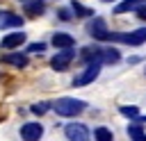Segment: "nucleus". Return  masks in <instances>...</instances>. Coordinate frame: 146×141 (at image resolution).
Returning a JSON list of instances; mask_svg holds the SVG:
<instances>
[{"label":"nucleus","mask_w":146,"mask_h":141,"mask_svg":"<svg viewBox=\"0 0 146 141\" xmlns=\"http://www.w3.org/2000/svg\"><path fill=\"white\" fill-rule=\"evenodd\" d=\"M52 107H55L57 116L71 118V116H78L80 111H84V109H87V102H84V100H78V98H59Z\"/></svg>","instance_id":"1"},{"label":"nucleus","mask_w":146,"mask_h":141,"mask_svg":"<svg viewBox=\"0 0 146 141\" xmlns=\"http://www.w3.org/2000/svg\"><path fill=\"white\" fill-rule=\"evenodd\" d=\"M107 41H121L128 45H141L146 43V27H137L132 32H110Z\"/></svg>","instance_id":"2"},{"label":"nucleus","mask_w":146,"mask_h":141,"mask_svg":"<svg viewBox=\"0 0 146 141\" xmlns=\"http://www.w3.org/2000/svg\"><path fill=\"white\" fill-rule=\"evenodd\" d=\"M73 59H75V50H73V48H66V50L57 52V55L50 59V68H52V70H66Z\"/></svg>","instance_id":"3"},{"label":"nucleus","mask_w":146,"mask_h":141,"mask_svg":"<svg viewBox=\"0 0 146 141\" xmlns=\"http://www.w3.org/2000/svg\"><path fill=\"white\" fill-rule=\"evenodd\" d=\"M100 61H94V64H89L87 66V70L84 73H80L75 80H73V86H87V84H91L96 77H98V73H100Z\"/></svg>","instance_id":"4"},{"label":"nucleus","mask_w":146,"mask_h":141,"mask_svg":"<svg viewBox=\"0 0 146 141\" xmlns=\"http://www.w3.org/2000/svg\"><path fill=\"white\" fill-rule=\"evenodd\" d=\"M64 134L68 141H89V130L82 123H68L64 127Z\"/></svg>","instance_id":"5"},{"label":"nucleus","mask_w":146,"mask_h":141,"mask_svg":"<svg viewBox=\"0 0 146 141\" xmlns=\"http://www.w3.org/2000/svg\"><path fill=\"white\" fill-rule=\"evenodd\" d=\"M87 30H89V34L94 36V41H107V39H110V30H107V25H105L103 18H94Z\"/></svg>","instance_id":"6"},{"label":"nucleus","mask_w":146,"mask_h":141,"mask_svg":"<svg viewBox=\"0 0 146 141\" xmlns=\"http://www.w3.org/2000/svg\"><path fill=\"white\" fill-rule=\"evenodd\" d=\"M41 136H43L41 123H25V125H21V139L23 141H39Z\"/></svg>","instance_id":"7"},{"label":"nucleus","mask_w":146,"mask_h":141,"mask_svg":"<svg viewBox=\"0 0 146 141\" xmlns=\"http://www.w3.org/2000/svg\"><path fill=\"white\" fill-rule=\"evenodd\" d=\"M98 61L100 64H116V61H121V55L116 48L103 45V48H98Z\"/></svg>","instance_id":"8"},{"label":"nucleus","mask_w":146,"mask_h":141,"mask_svg":"<svg viewBox=\"0 0 146 141\" xmlns=\"http://www.w3.org/2000/svg\"><path fill=\"white\" fill-rule=\"evenodd\" d=\"M23 25V18L14 11H0V30H7V27H21Z\"/></svg>","instance_id":"9"},{"label":"nucleus","mask_w":146,"mask_h":141,"mask_svg":"<svg viewBox=\"0 0 146 141\" xmlns=\"http://www.w3.org/2000/svg\"><path fill=\"white\" fill-rule=\"evenodd\" d=\"M50 41H52V45H55L57 50H59V48H62V50H66V48H73V43H75V39H73L68 32H55Z\"/></svg>","instance_id":"10"},{"label":"nucleus","mask_w":146,"mask_h":141,"mask_svg":"<svg viewBox=\"0 0 146 141\" xmlns=\"http://www.w3.org/2000/svg\"><path fill=\"white\" fill-rule=\"evenodd\" d=\"M23 41H25V34H23V32H14V34H7V36H2L0 45H2L5 50H14V48H18Z\"/></svg>","instance_id":"11"},{"label":"nucleus","mask_w":146,"mask_h":141,"mask_svg":"<svg viewBox=\"0 0 146 141\" xmlns=\"http://www.w3.org/2000/svg\"><path fill=\"white\" fill-rule=\"evenodd\" d=\"M144 0H123L121 5L114 7V14H125V11H137L139 7H144Z\"/></svg>","instance_id":"12"},{"label":"nucleus","mask_w":146,"mask_h":141,"mask_svg":"<svg viewBox=\"0 0 146 141\" xmlns=\"http://www.w3.org/2000/svg\"><path fill=\"white\" fill-rule=\"evenodd\" d=\"M80 59H82L84 64L98 61V45H87V48H82V50H80Z\"/></svg>","instance_id":"13"},{"label":"nucleus","mask_w":146,"mask_h":141,"mask_svg":"<svg viewBox=\"0 0 146 141\" xmlns=\"http://www.w3.org/2000/svg\"><path fill=\"white\" fill-rule=\"evenodd\" d=\"M2 61L11 64V66H16V68H23V66H27V57H25V55H21V52L5 55V57H2Z\"/></svg>","instance_id":"14"},{"label":"nucleus","mask_w":146,"mask_h":141,"mask_svg":"<svg viewBox=\"0 0 146 141\" xmlns=\"http://www.w3.org/2000/svg\"><path fill=\"white\" fill-rule=\"evenodd\" d=\"M23 7H25V11H27L30 16H41V14L46 11V5H43V0H34V2H25Z\"/></svg>","instance_id":"15"},{"label":"nucleus","mask_w":146,"mask_h":141,"mask_svg":"<svg viewBox=\"0 0 146 141\" xmlns=\"http://www.w3.org/2000/svg\"><path fill=\"white\" fill-rule=\"evenodd\" d=\"M71 11H73V16H80V18H84V16H91L94 11L89 9V7H84L82 2H71Z\"/></svg>","instance_id":"16"},{"label":"nucleus","mask_w":146,"mask_h":141,"mask_svg":"<svg viewBox=\"0 0 146 141\" xmlns=\"http://www.w3.org/2000/svg\"><path fill=\"white\" fill-rule=\"evenodd\" d=\"M94 139H96V141H112L114 136H112V130H110V127H103V125H100V127L94 130Z\"/></svg>","instance_id":"17"},{"label":"nucleus","mask_w":146,"mask_h":141,"mask_svg":"<svg viewBox=\"0 0 146 141\" xmlns=\"http://www.w3.org/2000/svg\"><path fill=\"white\" fill-rule=\"evenodd\" d=\"M119 111L128 118H139V107H135V105H121Z\"/></svg>","instance_id":"18"},{"label":"nucleus","mask_w":146,"mask_h":141,"mask_svg":"<svg viewBox=\"0 0 146 141\" xmlns=\"http://www.w3.org/2000/svg\"><path fill=\"white\" fill-rule=\"evenodd\" d=\"M128 136H130L132 141H139V139H144L146 134H144V127H141V125H128Z\"/></svg>","instance_id":"19"},{"label":"nucleus","mask_w":146,"mask_h":141,"mask_svg":"<svg viewBox=\"0 0 146 141\" xmlns=\"http://www.w3.org/2000/svg\"><path fill=\"white\" fill-rule=\"evenodd\" d=\"M48 109H50V102H34V105H32V114H36V116L46 114Z\"/></svg>","instance_id":"20"},{"label":"nucleus","mask_w":146,"mask_h":141,"mask_svg":"<svg viewBox=\"0 0 146 141\" xmlns=\"http://www.w3.org/2000/svg\"><path fill=\"white\" fill-rule=\"evenodd\" d=\"M46 50V43H32V45H27V52H43Z\"/></svg>","instance_id":"21"},{"label":"nucleus","mask_w":146,"mask_h":141,"mask_svg":"<svg viewBox=\"0 0 146 141\" xmlns=\"http://www.w3.org/2000/svg\"><path fill=\"white\" fill-rule=\"evenodd\" d=\"M137 16H139V18H141V20H146V5H144V7H139V9H137Z\"/></svg>","instance_id":"22"},{"label":"nucleus","mask_w":146,"mask_h":141,"mask_svg":"<svg viewBox=\"0 0 146 141\" xmlns=\"http://www.w3.org/2000/svg\"><path fill=\"white\" fill-rule=\"evenodd\" d=\"M59 18H64V20H68V18H71V14H68L66 9H62V11H59Z\"/></svg>","instance_id":"23"},{"label":"nucleus","mask_w":146,"mask_h":141,"mask_svg":"<svg viewBox=\"0 0 146 141\" xmlns=\"http://www.w3.org/2000/svg\"><path fill=\"white\" fill-rule=\"evenodd\" d=\"M21 2H32V0H21Z\"/></svg>","instance_id":"24"},{"label":"nucleus","mask_w":146,"mask_h":141,"mask_svg":"<svg viewBox=\"0 0 146 141\" xmlns=\"http://www.w3.org/2000/svg\"><path fill=\"white\" fill-rule=\"evenodd\" d=\"M105 2H114V0H105Z\"/></svg>","instance_id":"25"},{"label":"nucleus","mask_w":146,"mask_h":141,"mask_svg":"<svg viewBox=\"0 0 146 141\" xmlns=\"http://www.w3.org/2000/svg\"><path fill=\"white\" fill-rule=\"evenodd\" d=\"M139 141H146V136H144V139H139Z\"/></svg>","instance_id":"26"},{"label":"nucleus","mask_w":146,"mask_h":141,"mask_svg":"<svg viewBox=\"0 0 146 141\" xmlns=\"http://www.w3.org/2000/svg\"><path fill=\"white\" fill-rule=\"evenodd\" d=\"M144 73H146V68H144Z\"/></svg>","instance_id":"27"}]
</instances>
